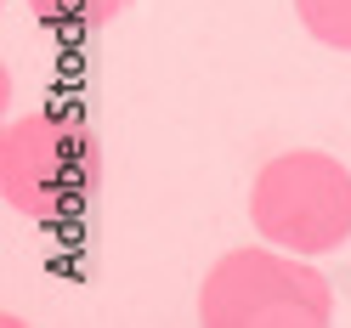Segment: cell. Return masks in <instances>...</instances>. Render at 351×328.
Wrapping results in <instances>:
<instances>
[{
  "mask_svg": "<svg viewBox=\"0 0 351 328\" xmlns=\"http://www.w3.org/2000/svg\"><path fill=\"white\" fill-rule=\"evenodd\" d=\"M199 323L210 328H323L335 323V289L295 249H227L204 272Z\"/></svg>",
  "mask_w": 351,
  "mask_h": 328,
  "instance_id": "1",
  "label": "cell"
},
{
  "mask_svg": "<svg viewBox=\"0 0 351 328\" xmlns=\"http://www.w3.org/2000/svg\"><path fill=\"white\" fill-rule=\"evenodd\" d=\"M23 6L40 17V23H80V29H102L125 12V0H23Z\"/></svg>",
  "mask_w": 351,
  "mask_h": 328,
  "instance_id": "5",
  "label": "cell"
},
{
  "mask_svg": "<svg viewBox=\"0 0 351 328\" xmlns=\"http://www.w3.org/2000/svg\"><path fill=\"white\" fill-rule=\"evenodd\" d=\"M0 192L29 221H57L80 192V142L51 114H17L0 130Z\"/></svg>",
  "mask_w": 351,
  "mask_h": 328,
  "instance_id": "3",
  "label": "cell"
},
{
  "mask_svg": "<svg viewBox=\"0 0 351 328\" xmlns=\"http://www.w3.org/2000/svg\"><path fill=\"white\" fill-rule=\"evenodd\" d=\"M250 221L261 244L328 255L351 238V170L317 147L278 153L250 181Z\"/></svg>",
  "mask_w": 351,
  "mask_h": 328,
  "instance_id": "2",
  "label": "cell"
},
{
  "mask_svg": "<svg viewBox=\"0 0 351 328\" xmlns=\"http://www.w3.org/2000/svg\"><path fill=\"white\" fill-rule=\"evenodd\" d=\"M300 29L328 51H351V0H295Z\"/></svg>",
  "mask_w": 351,
  "mask_h": 328,
  "instance_id": "4",
  "label": "cell"
}]
</instances>
